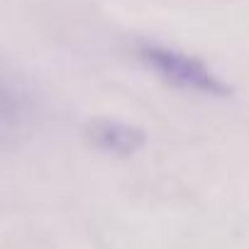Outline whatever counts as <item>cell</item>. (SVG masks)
<instances>
[{
	"instance_id": "cell-1",
	"label": "cell",
	"mask_w": 249,
	"mask_h": 249,
	"mask_svg": "<svg viewBox=\"0 0 249 249\" xmlns=\"http://www.w3.org/2000/svg\"><path fill=\"white\" fill-rule=\"evenodd\" d=\"M140 64L166 86L200 98H227L230 83L200 56L157 39H142L135 47Z\"/></svg>"
},
{
	"instance_id": "cell-2",
	"label": "cell",
	"mask_w": 249,
	"mask_h": 249,
	"mask_svg": "<svg viewBox=\"0 0 249 249\" xmlns=\"http://www.w3.org/2000/svg\"><path fill=\"white\" fill-rule=\"evenodd\" d=\"M35 117L30 90L10 71L0 66V144H10L22 137Z\"/></svg>"
},
{
	"instance_id": "cell-3",
	"label": "cell",
	"mask_w": 249,
	"mask_h": 249,
	"mask_svg": "<svg viewBox=\"0 0 249 249\" xmlns=\"http://www.w3.org/2000/svg\"><path fill=\"white\" fill-rule=\"evenodd\" d=\"M88 137L100 152L115 154V157H130L144 147V132L117 117L93 120L88 127Z\"/></svg>"
}]
</instances>
